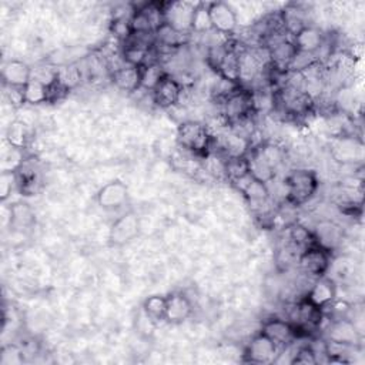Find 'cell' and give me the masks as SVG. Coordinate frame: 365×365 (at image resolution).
I'll return each instance as SVG.
<instances>
[{
    "mask_svg": "<svg viewBox=\"0 0 365 365\" xmlns=\"http://www.w3.org/2000/svg\"><path fill=\"white\" fill-rule=\"evenodd\" d=\"M175 138L180 148L197 157H207L214 144V135L208 125L194 120L180 123Z\"/></svg>",
    "mask_w": 365,
    "mask_h": 365,
    "instance_id": "6da1fadb",
    "label": "cell"
},
{
    "mask_svg": "<svg viewBox=\"0 0 365 365\" xmlns=\"http://www.w3.org/2000/svg\"><path fill=\"white\" fill-rule=\"evenodd\" d=\"M285 201L289 205L299 207L308 202L318 190V177L312 170L299 168L291 171L284 181Z\"/></svg>",
    "mask_w": 365,
    "mask_h": 365,
    "instance_id": "7a4b0ae2",
    "label": "cell"
},
{
    "mask_svg": "<svg viewBox=\"0 0 365 365\" xmlns=\"http://www.w3.org/2000/svg\"><path fill=\"white\" fill-rule=\"evenodd\" d=\"M220 104L222 108L221 114L228 124H232L245 117H251L255 113L254 93L242 86H240L234 93L220 101Z\"/></svg>",
    "mask_w": 365,
    "mask_h": 365,
    "instance_id": "3957f363",
    "label": "cell"
},
{
    "mask_svg": "<svg viewBox=\"0 0 365 365\" xmlns=\"http://www.w3.org/2000/svg\"><path fill=\"white\" fill-rule=\"evenodd\" d=\"M324 319V311L302 297V299L294 305V312L289 322L295 327L298 336H302L318 331Z\"/></svg>",
    "mask_w": 365,
    "mask_h": 365,
    "instance_id": "277c9868",
    "label": "cell"
},
{
    "mask_svg": "<svg viewBox=\"0 0 365 365\" xmlns=\"http://www.w3.org/2000/svg\"><path fill=\"white\" fill-rule=\"evenodd\" d=\"M197 3L192 1H165L164 7V20L165 24L174 29L175 31L188 36L192 33V19Z\"/></svg>",
    "mask_w": 365,
    "mask_h": 365,
    "instance_id": "5b68a950",
    "label": "cell"
},
{
    "mask_svg": "<svg viewBox=\"0 0 365 365\" xmlns=\"http://www.w3.org/2000/svg\"><path fill=\"white\" fill-rule=\"evenodd\" d=\"M297 264L304 274L318 278L328 272L331 267V252L315 242L299 252Z\"/></svg>",
    "mask_w": 365,
    "mask_h": 365,
    "instance_id": "8992f818",
    "label": "cell"
},
{
    "mask_svg": "<svg viewBox=\"0 0 365 365\" xmlns=\"http://www.w3.org/2000/svg\"><path fill=\"white\" fill-rule=\"evenodd\" d=\"M279 348L262 331L255 334L244 349V361L251 364H269L277 359Z\"/></svg>",
    "mask_w": 365,
    "mask_h": 365,
    "instance_id": "52a82bcc",
    "label": "cell"
},
{
    "mask_svg": "<svg viewBox=\"0 0 365 365\" xmlns=\"http://www.w3.org/2000/svg\"><path fill=\"white\" fill-rule=\"evenodd\" d=\"M232 185L244 195L247 202L254 208L261 210V207L267 205L271 200V191L268 184L262 182L251 174H247L245 177L232 182Z\"/></svg>",
    "mask_w": 365,
    "mask_h": 365,
    "instance_id": "ba28073f",
    "label": "cell"
},
{
    "mask_svg": "<svg viewBox=\"0 0 365 365\" xmlns=\"http://www.w3.org/2000/svg\"><path fill=\"white\" fill-rule=\"evenodd\" d=\"M208 14L211 20L212 30L222 34V36H231L238 26L237 13L234 9L225 3V1H210L207 3Z\"/></svg>",
    "mask_w": 365,
    "mask_h": 365,
    "instance_id": "9c48e42d",
    "label": "cell"
},
{
    "mask_svg": "<svg viewBox=\"0 0 365 365\" xmlns=\"http://www.w3.org/2000/svg\"><path fill=\"white\" fill-rule=\"evenodd\" d=\"M153 103L160 108L175 107L182 97V84L171 74H165L163 80L151 91Z\"/></svg>",
    "mask_w": 365,
    "mask_h": 365,
    "instance_id": "30bf717a",
    "label": "cell"
},
{
    "mask_svg": "<svg viewBox=\"0 0 365 365\" xmlns=\"http://www.w3.org/2000/svg\"><path fill=\"white\" fill-rule=\"evenodd\" d=\"M261 331L275 342V345L282 349L288 345H292L295 339L298 338L295 327L282 318H268L262 322Z\"/></svg>",
    "mask_w": 365,
    "mask_h": 365,
    "instance_id": "8fae6325",
    "label": "cell"
},
{
    "mask_svg": "<svg viewBox=\"0 0 365 365\" xmlns=\"http://www.w3.org/2000/svg\"><path fill=\"white\" fill-rule=\"evenodd\" d=\"M327 341H335L352 346H359L362 335L358 331L355 322L349 318H341L329 321V325L325 329Z\"/></svg>",
    "mask_w": 365,
    "mask_h": 365,
    "instance_id": "7c38bea8",
    "label": "cell"
},
{
    "mask_svg": "<svg viewBox=\"0 0 365 365\" xmlns=\"http://www.w3.org/2000/svg\"><path fill=\"white\" fill-rule=\"evenodd\" d=\"M140 232V220L133 212L128 211L120 215L110 228V242L114 245H124L133 241Z\"/></svg>",
    "mask_w": 365,
    "mask_h": 365,
    "instance_id": "4fadbf2b",
    "label": "cell"
},
{
    "mask_svg": "<svg viewBox=\"0 0 365 365\" xmlns=\"http://www.w3.org/2000/svg\"><path fill=\"white\" fill-rule=\"evenodd\" d=\"M96 200L103 210H118L128 201V187L120 180L110 181L97 191Z\"/></svg>",
    "mask_w": 365,
    "mask_h": 365,
    "instance_id": "5bb4252c",
    "label": "cell"
},
{
    "mask_svg": "<svg viewBox=\"0 0 365 365\" xmlns=\"http://www.w3.org/2000/svg\"><path fill=\"white\" fill-rule=\"evenodd\" d=\"M192 314L191 299L181 291H174L167 295V308H165V322L168 324H182Z\"/></svg>",
    "mask_w": 365,
    "mask_h": 365,
    "instance_id": "9a60e30c",
    "label": "cell"
},
{
    "mask_svg": "<svg viewBox=\"0 0 365 365\" xmlns=\"http://www.w3.org/2000/svg\"><path fill=\"white\" fill-rule=\"evenodd\" d=\"M304 298H307L309 302L324 311L329 304L336 299V285L331 278L325 275L318 277L315 278L311 288L305 292Z\"/></svg>",
    "mask_w": 365,
    "mask_h": 365,
    "instance_id": "2e32d148",
    "label": "cell"
},
{
    "mask_svg": "<svg viewBox=\"0 0 365 365\" xmlns=\"http://www.w3.org/2000/svg\"><path fill=\"white\" fill-rule=\"evenodd\" d=\"M268 53H269V66L275 71L287 74L298 50L295 48L292 38H285V40L268 47Z\"/></svg>",
    "mask_w": 365,
    "mask_h": 365,
    "instance_id": "e0dca14e",
    "label": "cell"
},
{
    "mask_svg": "<svg viewBox=\"0 0 365 365\" xmlns=\"http://www.w3.org/2000/svg\"><path fill=\"white\" fill-rule=\"evenodd\" d=\"M292 43L299 53L317 54L325 43V36L318 27L307 24L292 36Z\"/></svg>",
    "mask_w": 365,
    "mask_h": 365,
    "instance_id": "ac0fdd59",
    "label": "cell"
},
{
    "mask_svg": "<svg viewBox=\"0 0 365 365\" xmlns=\"http://www.w3.org/2000/svg\"><path fill=\"white\" fill-rule=\"evenodd\" d=\"M312 234H314L315 242L319 247H322L327 251H329L331 254L341 244L342 237H344L342 228L338 224H335L334 221H328V220L319 221L315 225Z\"/></svg>",
    "mask_w": 365,
    "mask_h": 365,
    "instance_id": "d6986e66",
    "label": "cell"
},
{
    "mask_svg": "<svg viewBox=\"0 0 365 365\" xmlns=\"http://www.w3.org/2000/svg\"><path fill=\"white\" fill-rule=\"evenodd\" d=\"M3 86L24 87L31 80V67L21 60H9L1 67Z\"/></svg>",
    "mask_w": 365,
    "mask_h": 365,
    "instance_id": "ffe728a7",
    "label": "cell"
},
{
    "mask_svg": "<svg viewBox=\"0 0 365 365\" xmlns=\"http://www.w3.org/2000/svg\"><path fill=\"white\" fill-rule=\"evenodd\" d=\"M114 86L123 91H137L141 88V67L123 64L110 73Z\"/></svg>",
    "mask_w": 365,
    "mask_h": 365,
    "instance_id": "44dd1931",
    "label": "cell"
},
{
    "mask_svg": "<svg viewBox=\"0 0 365 365\" xmlns=\"http://www.w3.org/2000/svg\"><path fill=\"white\" fill-rule=\"evenodd\" d=\"M238 53L240 50L234 43H231L230 48L224 54L221 63L217 67V74L218 77L228 80L231 83L240 84V70H238Z\"/></svg>",
    "mask_w": 365,
    "mask_h": 365,
    "instance_id": "7402d4cb",
    "label": "cell"
},
{
    "mask_svg": "<svg viewBox=\"0 0 365 365\" xmlns=\"http://www.w3.org/2000/svg\"><path fill=\"white\" fill-rule=\"evenodd\" d=\"M6 141L13 148L26 150L30 141V133H29L27 124L23 120L11 121L6 130Z\"/></svg>",
    "mask_w": 365,
    "mask_h": 365,
    "instance_id": "603a6c76",
    "label": "cell"
},
{
    "mask_svg": "<svg viewBox=\"0 0 365 365\" xmlns=\"http://www.w3.org/2000/svg\"><path fill=\"white\" fill-rule=\"evenodd\" d=\"M10 227L16 230H26L34 224V212L26 202H14L9 208Z\"/></svg>",
    "mask_w": 365,
    "mask_h": 365,
    "instance_id": "cb8c5ba5",
    "label": "cell"
},
{
    "mask_svg": "<svg viewBox=\"0 0 365 365\" xmlns=\"http://www.w3.org/2000/svg\"><path fill=\"white\" fill-rule=\"evenodd\" d=\"M222 167H224V175L227 177V180L231 184L238 181L240 178L245 177L247 174H250V167H248L247 155L227 157V158H224Z\"/></svg>",
    "mask_w": 365,
    "mask_h": 365,
    "instance_id": "d4e9b609",
    "label": "cell"
},
{
    "mask_svg": "<svg viewBox=\"0 0 365 365\" xmlns=\"http://www.w3.org/2000/svg\"><path fill=\"white\" fill-rule=\"evenodd\" d=\"M165 74L167 71L160 61H153L141 66V88L153 91Z\"/></svg>",
    "mask_w": 365,
    "mask_h": 365,
    "instance_id": "484cf974",
    "label": "cell"
},
{
    "mask_svg": "<svg viewBox=\"0 0 365 365\" xmlns=\"http://www.w3.org/2000/svg\"><path fill=\"white\" fill-rule=\"evenodd\" d=\"M23 91H24L26 104L38 106V104L50 101V88L47 86H44L43 83L34 80V78H31L23 87Z\"/></svg>",
    "mask_w": 365,
    "mask_h": 365,
    "instance_id": "4316f807",
    "label": "cell"
},
{
    "mask_svg": "<svg viewBox=\"0 0 365 365\" xmlns=\"http://www.w3.org/2000/svg\"><path fill=\"white\" fill-rule=\"evenodd\" d=\"M141 308L145 311V314L153 319L155 321L157 324L158 322H163L165 321V308H167V297L164 295H150L144 299Z\"/></svg>",
    "mask_w": 365,
    "mask_h": 365,
    "instance_id": "83f0119b",
    "label": "cell"
},
{
    "mask_svg": "<svg viewBox=\"0 0 365 365\" xmlns=\"http://www.w3.org/2000/svg\"><path fill=\"white\" fill-rule=\"evenodd\" d=\"M212 30L210 14H208V7L207 3H197L195 11H194V19H192V33L197 34H204Z\"/></svg>",
    "mask_w": 365,
    "mask_h": 365,
    "instance_id": "f1b7e54d",
    "label": "cell"
},
{
    "mask_svg": "<svg viewBox=\"0 0 365 365\" xmlns=\"http://www.w3.org/2000/svg\"><path fill=\"white\" fill-rule=\"evenodd\" d=\"M26 160V155H24V150H19V148H13L10 147L3 158H1V173L4 171H10V173H16L19 171V168L23 165Z\"/></svg>",
    "mask_w": 365,
    "mask_h": 365,
    "instance_id": "f546056e",
    "label": "cell"
},
{
    "mask_svg": "<svg viewBox=\"0 0 365 365\" xmlns=\"http://www.w3.org/2000/svg\"><path fill=\"white\" fill-rule=\"evenodd\" d=\"M24 362V351L17 344H7L0 351V365H21Z\"/></svg>",
    "mask_w": 365,
    "mask_h": 365,
    "instance_id": "4dcf8cb0",
    "label": "cell"
},
{
    "mask_svg": "<svg viewBox=\"0 0 365 365\" xmlns=\"http://www.w3.org/2000/svg\"><path fill=\"white\" fill-rule=\"evenodd\" d=\"M134 327L135 331L141 335V336H151L154 334V329L157 327V322L153 321L143 308H140V311L137 312L135 321H134Z\"/></svg>",
    "mask_w": 365,
    "mask_h": 365,
    "instance_id": "1f68e13d",
    "label": "cell"
},
{
    "mask_svg": "<svg viewBox=\"0 0 365 365\" xmlns=\"http://www.w3.org/2000/svg\"><path fill=\"white\" fill-rule=\"evenodd\" d=\"M289 364H304V365L318 364L317 351L311 345H302L292 354Z\"/></svg>",
    "mask_w": 365,
    "mask_h": 365,
    "instance_id": "d6a6232c",
    "label": "cell"
},
{
    "mask_svg": "<svg viewBox=\"0 0 365 365\" xmlns=\"http://www.w3.org/2000/svg\"><path fill=\"white\" fill-rule=\"evenodd\" d=\"M14 187H17L16 173H10V171L1 173V175H0V200L6 201L10 197Z\"/></svg>",
    "mask_w": 365,
    "mask_h": 365,
    "instance_id": "836d02e7",
    "label": "cell"
},
{
    "mask_svg": "<svg viewBox=\"0 0 365 365\" xmlns=\"http://www.w3.org/2000/svg\"><path fill=\"white\" fill-rule=\"evenodd\" d=\"M4 96L9 100V103L14 107H21L26 104L24 100V91L23 87H11V86H4Z\"/></svg>",
    "mask_w": 365,
    "mask_h": 365,
    "instance_id": "e575fe53",
    "label": "cell"
}]
</instances>
